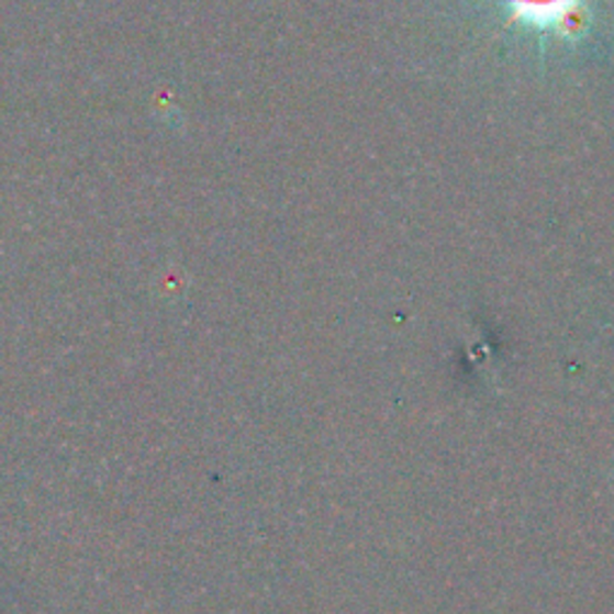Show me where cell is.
I'll use <instances>...</instances> for the list:
<instances>
[{
    "mask_svg": "<svg viewBox=\"0 0 614 614\" xmlns=\"http://www.w3.org/2000/svg\"><path fill=\"white\" fill-rule=\"evenodd\" d=\"M516 5L518 15H528L533 22H555L571 0H509Z\"/></svg>",
    "mask_w": 614,
    "mask_h": 614,
    "instance_id": "6da1fadb",
    "label": "cell"
}]
</instances>
